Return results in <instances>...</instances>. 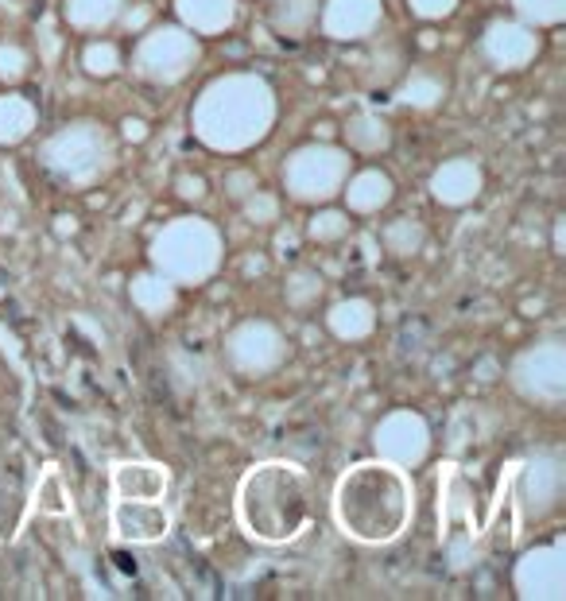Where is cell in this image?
Here are the masks:
<instances>
[{"label":"cell","instance_id":"cell-1","mask_svg":"<svg viewBox=\"0 0 566 601\" xmlns=\"http://www.w3.org/2000/svg\"><path fill=\"white\" fill-rule=\"evenodd\" d=\"M416 512V489L392 462H357L334 489V520L357 544H392L407 532Z\"/></svg>","mask_w":566,"mask_h":601},{"label":"cell","instance_id":"cell-2","mask_svg":"<svg viewBox=\"0 0 566 601\" xmlns=\"http://www.w3.org/2000/svg\"><path fill=\"white\" fill-rule=\"evenodd\" d=\"M237 520L256 544L279 547L314 520V481L295 462H261L241 477Z\"/></svg>","mask_w":566,"mask_h":601},{"label":"cell","instance_id":"cell-3","mask_svg":"<svg viewBox=\"0 0 566 601\" xmlns=\"http://www.w3.org/2000/svg\"><path fill=\"white\" fill-rule=\"evenodd\" d=\"M191 121L202 144L218 151H244L264 140L276 121L272 86L256 74H226L202 90Z\"/></svg>","mask_w":566,"mask_h":601},{"label":"cell","instance_id":"cell-4","mask_svg":"<svg viewBox=\"0 0 566 601\" xmlns=\"http://www.w3.org/2000/svg\"><path fill=\"white\" fill-rule=\"evenodd\" d=\"M151 261L171 284H202L221 264V237L202 218H179L151 241Z\"/></svg>","mask_w":566,"mask_h":601},{"label":"cell","instance_id":"cell-5","mask_svg":"<svg viewBox=\"0 0 566 601\" xmlns=\"http://www.w3.org/2000/svg\"><path fill=\"white\" fill-rule=\"evenodd\" d=\"M43 159L58 179H66L74 186H93L113 167V140L101 124L78 121V124H66L63 133H55L51 140H47Z\"/></svg>","mask_w":566,"mask_h":601},{"label":"cell","instance_id":"cell-6","mask_svg":"<svg viewBox=\"0 0 566 601\" xmlns=\"http://www.w3.org/2000/svg\"><path fill=\"white\" fill-rule=\"evenodd\" d=\"M349 175V156L334 144H306L291 151L287 167H283V183H287L291 198L299 202H330Z\"/></svg>","mask_w":566,"mask_h":601},{"label":"cell","instance_id":"cell-7","mask_svg":"<svg viewBox=\"0 0 566 601\" xmlns=\"http://www.w3.org/2000/svg\"><path fill=\"white\" fill-rule=\"evenodd\" d=\"M194 58H198V43H194V35L183 28H156L136 47V70L148 82H159V86L183 82L191 74Z\"/></svg>","mask_w":566,"mask_h":601},{"label":"cell","instance_id":"cell-8","mask_svg":"<svg viewBox=\"0 0 566 601\" xmlns=\"http://www.w3.org/2000/svg\"><path fill=\"white\" fill-rule=\"evenodd\" d=\"M512 384L516 392L539 404H559L566 396V349L562 341H539L512 365Z\"/></svg>","mask_w":566,"mask_h":601},{"label":"cell","instance_id":"cell-9","mask_svg":"<svg viewBox=\"0 0 566 601\" xmlns=\"http://www.w3.org/2000/svg\"><path fill=\"white\" fill-rule=\"evenodd\" d=\"M226 357L237 373L244 376H264L283 365L287 357V341L272 322H244L229 334L226 341Z\"/></svg>","mask_w":566,"mask_h":601},{"label":"cell","instance_id":"cell-10","mask_svg":"<svg viewBox=\"0 0 566 601\" xmlns=\"http://www.w3.org/2000/svg\"><path fill=\"white\" fill-rule=\"evenodd\" d=\"M373 446L384 462H392L399 469H411L419 466L423 458L431 451V431L423 416L416 411H392V416L381 419V427L373 431Z\"/></svg>","mask_w":566,"mask_h":601},{"label":"cell","instance_id":"cell-11","mask_svg":"<svg viewBox=\"0 0 566 601\" xmlns=\"http://www.w3.org/2000/svg\"><path fill=\"white\" fill-rule=\"evenodd\" d=\"M562 481H566V469H562V458L555 454H536L532 462H524L520 485H516L524 520H539V516L555 509L562 497Z\"/></svg>","mask_w":566,"mask_h":601},{"label":"cell","instance_id":"cell-12","mask_svg":"<svg viewBox=\"0 0 566 601\" xmlns=\"http://www.w3.org/2000/svg\"><path fill=\"white\" fill-rule=\"evenodd\" d=\"M109 524H113V536L124 539V544H159L171 532V512L163 501L113 497Z\"/></svg>","mask_w":566,"mask_h":601},{"label":"cell","instance_id":"cell-13","mask_svg":"<svg viewBox=\"0 0 566 601\" xmlns=\"http://www.w3.org/2000/svg\"><path fill=\"white\" fill-rule=\"evenodd\" d=\"M516 590H520V597H539V601L566 597L562 544L527 551V555L520 559V567H516Z\"/></svg>","mask_w":566,"mask_h":601},{"label":"cell","instance_id":"cell-14","mask_svg":"<svg viewBox=\"0 0 566 601\" xmlns=\"http://www.w3.org/2000/svg\"><path fill=\"white\" fill-rule=\"evenodd\" d=\"M481 51L497 70H520L536 58L539 51V39L527 23H516V20H493L489 31H485V43Z\"/></svg>","mask_w":566,"mask_h":601},{"label":"cell","instance_id":"cell-15","mask_svg":"<svg viewBox=\"0 0 566 601\" xmlns=\"http://www.w3.org/2000/svg\"><path fill=\"white\" fill-rule=\"evenodd\" d=\"M381 23V0H326L322 31L330 39H364Z\"/></svg>","mask_w":566,"mask_h":601},{"label":"cell","instance_id":"cell-16","mask_svg":"<svg viewBox=\"0 0 566 601\" xmlns=\"http://www.w3.org/2000/svg\"><path fill=\"white\" fill-rule=\"evenodd\" d=\"M485 186V175L474 159H446L439 171L431 175V194L439 198L442 206H469Z\"/></svg>","mask_w":566,"mask_h":601},{"label":"cell","instance_id":"cell-17","mask_svg":"<svg viewBox=\"0 0 566 601\" xmlns=\"http://www.w3.org/2000/svg\"><path fill=\"white\" fill-rule=\"evenodd\" d=\"M171 489V469L159 462H121L113 466V497L163 501Z\"/></svg>","mask_w":566,"mask_h":601},{"label":"cell","instance_id":"cell-18","mask_svg":"<svg viewBox=\"0 0 566 601\" xmlns=\"http://www.w3.org/2000/svg\"><path fill=\"white\" fill-rule=\"evenodd\" d=\"M326 326L334 330L341 341H361V338H369V334H373L376 311H373V303H369V299H341V303L330 306Z\"/></svg>","mask_w":566,"mask_h":601},{"label":"cell","instance_id":"cell-19","mask_svg":"<svg viewBox=\"0 0 566 601\" xmlns=\"http://www.w3.org/2000/svg\"><path fill=\"white\" fill-rule=\"evenodd\" d=\"M179 16L198 35H218L237 16V0H179Z\"/></svg>","mask_w":566,"mask_h":601},{"label":"cell","instance_id":"cell-20","mask_svg":"<svg viewBox=\"0 0 566 601\" xmlns=\"http://www.w3.org/2000/svg\"><path fill=\"white\" fill-rule=\"evenodd\" d=\"M341 186H346V202L353 214H376L381 206L392 202V179L384 171H361Z\"/></svg>","mask_w":566,"mask_h":601},{"label":"cell","instance_id":"cell-21","mask_svg":"<svg viewBox=\"0 0 566 601\" xmlns=\"http://www.w3.org/2000/svg\"><path fill=\"white\" fill-rule=\"evenodd\" d=\"M346 140L353 151H364V156H376L392 144V128H388L384 116L376 113H357L353 121L346 124Z\"/></svg>","mask_w":566,"mask_h":601},{"label":"cell","instance_id":"cell-22","mask_svg":"<svg viewBox=\"0 0 566 601\" xmlns=\"http://www.w3.org/2000/svg\"><path fill=\"white\" fill-rule=\"evenodd\" d=\"M133 303L144 314H167L175 306V284L163 272H148L133 279Z\"/></svg>","mask_w":566,"mask_h":601},{"label":"cell","instance_id":"cell-23","mask_svg":"<svg viewBox=\"0 0 566 601\" xmlns=\"http://www.w3.org/2000/svg\"><path fill=\"white\" fill-rule=\"evenodd\" d=\"M124 0H66V20L78 31H98L121 16Z\"/></svg>","mask_w":566,"mask_h":601},{"label":"cell","instance_id":"cell-24","mask_svg":"<svg viewBox=\"0 0 566 601\" xmlns=\"http://www.w3.org/2000/svg\"><path fill=\"white\" fill-rule=\"evenodd\" d=\"M35 128V109L23 98H0V144H20Z\"/></svg>","mask_w":566,"mask_h":601},{"label":"cell","instance_id":"cell-25","mask_svg":"<svg viewBox=\"0 0 566 601\" xmlns=\"http://www.w3.org/2000/svg\"><path fill=\"white\" fill-rule=\"evenodd\" d=\"M446 98V82L427 74V70H416L404 86H399V101L411 105V109H434Z\"/></svg>","mask_w":566,"mask_h":601},{"label":"cell","instance_id":"cell-26","mask_svg":"<svg viewBox=\"0 0 566 601\" xmlns=\"http://www.w3.org/2000/svg\"><path fill=\"white\" fill-rule=\"evenodd\" d=\"M318 20V0H279L272 12V28L279 35H303Z\"/></svg>","mask_w":566,"mask_h":601},{"label":"cell","instance_id":"cell-27","mask_svg":"<svg viewBox=\"0 0 566 601\" xmlns=\"http://www.w3.org/2000/svg\"><path fill=\"white\" fill-rule=\"evenodd\" d=\"M423 241H427V233H423V226H419V221H411V218H399V221H392V226L384 229V245H388V253H396V256L419 253Z\"/></svg>","mask_w":566,"mask_h":601},{"label":"cell","instance_id":"cell-28","mask_svg":"<svg viewBox=\"0 0 566 601\" xmlns=\"http://www.w3.org/2000/svg\"><path fill=\"white\" fill-rule=\"evenodd\" d=\"M35 512H43V516H66L70 512L63 477H58L55 469H47L43 481H39V489H35Z\"/></svg>","mask_w":566,"mask_h":601},{"label":"cell","instance_id":"cell-29","mask_svg":"<svg viewBox=\"0 0 566 601\" xmlns=\"http://www.w3.org/2000/svg\"><path fill=\"white\" fill-rule=\"evenodd\" d=\"M283 296H287V306H295V311H306V306L322 296V276L299 268V272L287 276V288H283Z\"/></svg>","mask_w":566,"mask_h":601},{"label":"cell","instance_id":"cell-30","mask_svg":"<svg viewBox=\"0 0 566 601\" xmlns=\"http://www.w3.org/2000/svg\"><path fill=\"white\" fill-rule=\"evenodd\" d=\"M81 66H86V74H93V78H109L121 70V51H116V43H109V39L90 43L86 51H81Z\"/></svg>","mask_w":566,"mask_h":601},{"label":"cell","instance_id":"cell-31","mask_svg":"<svg viewBox=\"0 0 566 601\" xmlns=\"http://www.w3.org/2000/svg\"><path fill=\"white\" fill-rule=\"evenodd\" d=\"M520 20H527L532 28H551V23H562L566 16V0H512Z\"/></svg>","mask_w":566,"mask_h":601},{"label":"cell","instance_id":"cell-32","mask_svg":"<svg viewBox=\"0 0 566 601\" xmlns=\"http://www.w3.org/2000/svg\"><path fill=\"white\" fill-rule=\"evenodd\" d=\"M349 233V218L346 214H338V210H322V214H314L311 221V237L314 241H341Z\"/></svg>","mask_w":566,"mask_h":601},{"label":"cell","instance_id":"cell-33","mask_svg":"<svg viewBox=\"0 0 566 601\" xmlns=\"http://www.w3.org/2000/svg\"><path fill=\"white\" fill-rule=\"evenodd\" d=\"M31 58L23 47L16 43H0V82H20L23 74H28Z\"/></svg>","mask_w":566,"mask_h":601},{"label":"cell","instance_id":"cell-34","mask_svg":"<svg viewBox=\"0 0 566 601\" xmlns=\"http://www.w3.org/2000/svg\"><path fill=\"white\" fill-rule=\"evenodd\" d=\"M244 214H249L253 221H276L279 218V202L272 194H264L261 186H256V191L244 198Z\"/></svg>","mask_w":566,"mask_h":601},{"label":"cell","instance_id":"cell-35","mask_svg":"<svg viewBox=\"0 0 566 601\" xmlns=\"http://www.w3.org/2000/svg\"><path fill=\"white\" fill-rule=\"evenodd\" d=\"M407 4L423 20H442V16H450V12L458 8V0H407Z\"/></svg>","mask_w":566,"mask_h":601},{"label":"cell","instance_id":"cell-36","mask_svg":"<svg viewBox=\"0 0 566 601\" xmlns=\"http://www.w3.org/2000/svg\"><path fill=\"white\" fill-rule=\"evenodd\" d=\"M226 186H229V194H233V198H241V202H244V198L256 191V175H249V171H233L229 179H226Z\"/></svg>","mask_w":566,"mask_h":601},{"label":"cell","instance_id":"cell-37","mask_svg":"<svg viewBox=\"0 0 566 601\" xmlns=\"http://www.w3.org/2000/svg\"><path fill=\"white\" fill-rule=\"evenodd\" d=\"M179 194L183 198H194V202H198V198L206 194V183L198 179V175H183V179H179Z\"/></svg>","mask_w":566,"mask_h":601},{"label":"cell","instance_id":"cell-38","mask_svg":"<svg viewBox=\"0 0 566 601\" xmlns=\"http://www.w3.org/2000/svg\"><path fill=\"white\" fill-rule=\"evenodd\" d=\"M148 20H151V8H148V4H136V8L124 12V28H133V31H140Z\"/></svg>","mask_w":566,"mask_h":601},{"label":"cell","instance_id":"cell-39","mask_svg":"<svg viewBox=\"0 0 566 601\" xmlns=\"http://www.w3.org/2000/svg\"><path fill=\"white\" fill-rule=\"evenodd\" d=\"M124 136H128V140H144V136H148L144 121H124Z\"/></svg>","mask_w":566,"mask_h":601}]
</instances>
